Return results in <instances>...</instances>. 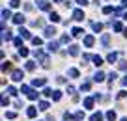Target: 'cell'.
Returning <instances> with one entry per match:
<instances>
[{
    "label": "cell",
    "instance_id": "obj_26",
    "mask_svg": "<svg viewBox=\"0 0 127 121\" xmlns=\"http://www.w3.org/2000/svg\"><path fill=\"white\" fill-rule=\"evenodd\" d=\"M93 63H95V65L99 67V65H103V60L99 58V56H93Z\"/></svg>",
    "mask_w": 127,
    "mask_h": 121
},
{
    "label": "cell",
    "instance_id": "obj_19",
    "mask_svg": "<svg viewBox=\"0 0 127 121\" xmlns=\"http://www.w3.org/2000/svg\"><path fill=\"white\" fill-rule=\"evenodd\" d=\"M36 69V63L34 62H26V71H34Z\"/></svg>",
    "mask_w": 127,
    "mask_h": 121
},
{
    "label": "cell",
    "instance_id": "obj_36",
    "mask_svg": "<svg viewBox=\"0 0 127 121\" xmlns=\"http://www.w3.org/2000/svg\"><path fill=\"white\" fill-rule=\"evenodd\" d=\"M108 78H110V86H112V82L116 80V73H110V76H108Z\"/></svg>",
    "mask_w": 127,
    "mask_h": 121
},
{
    "label": "cell",
    "instance_id": "obj_10",
    "mask_svg": "<svg viewBox=\"0 0 127 121\" xmlns=\"http://www.w3.org/2000/svg\"><path fill=\"white\" fill-rule=\"evenodd\" d=\"M26 97H28L30 101H36V99H38V91H34V89H30V91H28V95H26Z\"/></svg>",
    "mask_w": 127,
    "mask_h": 121
},
{
    "label": "cell",
    "instance_id": "obj_43",
    "mask_svg": "<svg viewBox=\"0 0 127 121\" xmlns=\"http://www.w3.org/2000/svg\"><path fill=\"white\" fill-rule=\"evenodd\" d=\"M122 84H123V86H127V75L123 76V80H122Z\"/></svg>",
    "mask_w": 127,
    "mask_h": 121
},
{
    "label": "cell",
    "instance_id": "obj_35",
    "mask_svg": "<svg viewBox=\"0 0 127 121\" xmlns=\"http://www.w3.org/2000/svg\"><path fill=\"white\" fill-rule=\"evenodd\" d=\"M58 49V43H51V45H49V50H56Z\"/></svg>",
    "mask_w": 127,
    "mask_h": 121
},
{
    "label": "cell",
    "instance_id": "obj_24",
    "mask_svg": "<svg viewBox=\"0 0 127 121\" xmlns=\"http://www.w3.org/2000/svg\"><path fill=\"white\" fill-rule=\"evenodd\" d=\"M52 93H54V91H52L51 88H45V89H43V95H45V97H52Z\"/></svg>",
    "mask_w": 127,
    "mask_h": 121
},
{
    "label": "cell",
    "instance_id": "obj_25",
    "mask_svg": "<svg viewBox=\"0 0 127 121\" xmlns=\"http://www.w3.org/2000/svg\"><path fill=\"white\" fill-rule=\"evenodd\" d=\"M21 35L24 39H30V32H28V30H24V28H21Z\"/></svg>",
    "mask_w": 127,
    "mask_h": 121
},
{
    "label": "cell",
    "instance_id": "obj_7",
    "mask_svg": "<svg viewBox=\"0 0 127 121\" xmlns=\"http://www.w3.org/2000/svg\"><path fill=\"white\" fill-rule=\"evenodd\" d=\"M13 21L17 22V24H22V22H24V15H21V13H17V15H15V19H13Z\"/></svg>",
    "mask_w": 127,
    "mask_h": 121
},
{
    "label": "cell",
    "instance_id": "obj_12",
    "mask_svg": "<svg viewBox=\"0 0 127 121\" xmlns=\"http://www.w3.org/2000/svg\"><path fill=\"white\" fill-rule=\"evenodd\" d=\"M54 34H56V30H54V28H45V35H47V37H52Z\"/></svg>",
    "mask_w": 127,
    "mask_h": 121
},
{
    "label": "cell",
    "instance_id": "obj_45",
    "mask_svg": "<svg viewBox=\"0 0 127 121\" xmlns=\"http://www.w3.org/2000/svg\"><path fill=\"white\" fill-rule=\"evenodd\" d=\"M123 35H125V37H127V28H125V30H123Z\"/></svg>",
    "mask_w": 127,
    "mask_h": 121
},
{
    "label": "cell",
    "instance_id": "obj_8",
    "mask_svg": "<svg viewBox=\"0 0 127 121\" xmlns=\"http://www.w3.org/2000/svg\"><path fill=\"white\" fill-rule=\"evenodd\" d=\"M106 60H108V62H110V63H114V62H116V60H118V54H116V52H110V54H108V56H106Z\"/></svg>",
    "mask_w": 127,
    "mask_h": 121
},
{
    "label": "cell",
    "instance_id": "obj_40",
    "mask_svg": "<svg viewBox=\"0 0 127 121\" xmlns=\"http://www.w3.org/2000/svg\"><path fill=\"white\" fill-rule=\"evenodd\" d=\"M8 103H9L8 97H2V106H8Z\"/></svg>",
    "mask_w": 127,
    "mask_h": 121
},
{
    "label": "cell",
    "instance_id": "obj_22",
    "mask_svg": "<svg viewBox=\"0 0 127 121\" xmlns=\"http://www.w3.org/2000/svg\"><path fill=\"white\" fill-rule=\"evenodd\" d=\"M92 28L95 30V32H101V30H103V24H99V22H93V24H92Z\"/></svg>",
    "mask_w": 127,
    "mask_h": 121
},
{
    "label": "cell",
    "instance_id": "obj_33",
    "mask_svg": "<svg viewBox=\"0 0 127 121\" xmlns=\"http://www.w3.org/2000/svg\"><path fill=\"white\" fill-rule=\"evenodd\" d=\"M19 54H21V56H28V50L22 47V49H19Z\"/></svg>",
    "mask_w": 127,
    "mask_h": 121
},
{
    "label": "cell",
    "instance_id": "obj_41",
    "mask_svg": "<svg viewBox=\"0 0 127 121\" xmlns=\"http://www.w3.org/2000/svg\"><path fill=\"white\" fill-rule=\"evenodd\" d=\"M15 45L21 47V45H22V39H21V37H17V39H15Z\"/></svg>",
    "mask_w": 127,
    "mask_h": 121
},
{
    "label": "cell",
    "instance_id": "obj_29",
    "mask_svg": "<svg viewBox=\"0 0 127 121\" xmlns=\"http://www.w3.org/2000/svg\"><path fill=\"white\" fill-rule=\"evenodd\" d=\"M82 34L84 32H82L81 28H73V35H82Z\"/></svg>",
    "mask_w": 127,
    "mask_h": 121
},
{
    "label": "cell",
    "instance_id": "obj_39",
    "mask_svg": "<svg viewBox=\"0 0 127 121\" xmlns=\"http://www.w3.org/2000/svg\"><path fill=\"white\" fill-rule=\"evenodd\" d=\"M118 67H120V69H127V62H120Z\"/></svg>",
    "mask_w": 127,
    "mask_h": 121
},
{
    "label": "cell",
    "instance_id": "obj_18",
    "mask_svg": "<svg viewBox=\"0 0 127 121\" xmlns=\"http://www.w3.org/2000/svg\"><path fill=\"white\" fill-rule=\"evenodd\" d=\"M84 45H86V47H92V45H93V37H92V35H88V37L84 39Z\"/></svg>",
    "mask_w": 127,
    "mask_h": 121
},
{
    "label": "cell",
    "instance_id": "obj_31",
    "mask_svg": "<svg viewBox=\"0 0 127 121\" xmlns=\"http://www.w3.org/2000/svg\"><path fill=\"white\" fill-rule=\"evenodd\" d=\"M101 41H103V45H108V43H110V37H108V35H103V39H101Z\"/></svg>",
    "mask_w": 127,
    "mask_h": 121
},
{
    "label": "cell",
    "instance_id": "obj_4",
    "mask_svg": "<svg viewBox=\"0 0 127 121\" xmlns=\"http://www.w3.org/2000/svg\"><path fill=\"white\" fill-rule=\"evenodd\" d=\"M36 114H38V110H36L34 106H28V110H26V116H28V117H36Z\"/></svg>",
    "mask_w": 127,
    "mask_h": 121
},
{
    "label": "cell",
    "instance_id": "obj_32",
    "mask_svg": "<svg viewBox=\"0 0 127 121\" xmlns=\"http://www.w3.org/2000/svg\"><path fill=\"white\" fill-rule=\"evenodd\" d=\"M2 17H4V21H6V19H9V17H11V13H9L8 9H4V11H2Z\"/></svg>",
    "mask_w": 127,
    "mask_h": 121
},
{
    "label": "cell",
    "instance_id": "obj_2",
    "mask_svg": "<svg viewBox=\"0 0 127 121\" xmlns=\"http://www.w3.org/2000/svg\"><path fill=\"white\" fill-rule=\"evenodd\" d=\"M73 19H75V21H82V19H84L82 9H75V11H73Z\"/></svg>",
    "mask_w": 127,
    "mask_h": 121
},
{
    "label": "cell",
    "instance_id": "obj_37",
    "mask_svg": "<svg viewBox=\"0 0 127 121\" xmlns=\"http://www.w3.org/2000/svg\"><path fill=\"white\" fill-rule=\"evenodd\" d=\"M19 4H21L19 0H11V8H19Z\"/></svg>",
    "mask_w": 127,
    "mask_h": 121
},
{
    "label": "cell",
    "instance_id": "obj_1",
    "mask_svg": "<svg viewBox=\"0 0 127 121\" xmlns=\"http://www.w3.org/2000/svg\"><path fill=\"white\" fill-rule=\"evenodd\" d=\"M22 78H24V73H22L21 69H15V71H13V75H11V80H15V82H21Z\"/></svg>",
    "mask_w": 127,
    "mask_h": 121
},
{
    "label": "cell",
    "instance_id": "obj_44",
    "mask_svg": "<svg viewBox=\"0 0 127 121\" xmlns=\"http://www.w3.org/2000/svg\"><path fill=\"white\" fill-rule=\"evenodd\" d=\"M77 2H79V4H82V6H86V4H88L86 0H77Z\"/></svg>",
    "mask_w": 127,
    "mask_h": 121
},
{
    "label": "cell",
    "instance_id": "obj_15",
    "mask_svg": "<svg viewBox=\"0 0 127 121\" xmlns=\"http://www.w3.org/2000/svg\"><path fill=\"white\" fill-rule=\"evenodd\" d=\"M69 54H71V56H77V54H79V47H77V45H73L71 49H69Z\"/></svg>",
    "mask_w": 127,
    "mask_h": 121
},
{
    "label": "cell",
    "instance_id": "obj_14",
    "mask_svg": "<svg viewBox=\"0 0 127 121\" xmlns=\"http://www.w3.org/2000/svg\"><path fill=\"white\" fill-rule=\"evenodd\" d=\"M2 71H11V63H9V62H4V63H2Z\"/></svg>",
    "mask_w": 127,
    "mask_h": 121
},
{
    "label": "cell",
    "instance_id": "obj_27",
    "mask_svg": "<svg viewBox=\"0 0 127 121\" xmlns=\"http://www.w3.org/2000/svg\"><path fill=\"white\" fill-rule=\"evenodd\" d=\"M6 117H8V119H15L17 114H15V112H6Z\"/></svg>",
    "mask_w": 127,
    "mask_h": 121
},
{
    "label": "cell",
    "instance_id": "obj_16",
    "mask_svg": "<svg viewBox=\"0 0 127 121\" xmlns=\"http://www.w3.org/2000/svg\"><path fill=\"white\" fill-rule=\"evenodd\" d=\"M62 99V91H58V89H56L54 93H52V101H60Z\"/></svg>",
    "mask_w": 127,
    "mask_h": 121
},
{
    "label": "cell",
    "instance_id": "obj_5",
    "mask_svg": "<svg viewBox=\"0 0 127 121\" xmlns=\"http://www.w3.org/2000/svg\"><path fill=\"white\" fill-rule=\"evenodd\" d=\"M93 101H95L93 97H88V99H84V106H86V108H92V106H93Z\"/></svg>",
    "mask_w": 127,
    "mask_h": 121
},
{
    "label": "cell",
    "instance_id": "obj_21",
    "mask_svg": "<svg viewBox=\"0 0 127 121\" xmlns=\"http://www.w3.org/2000/svg\"><path fill=\"white\" fill-rule=\"evenodd\" d=\"M39 110H49V103H47V101H41V103H39Z\"/></svg>",
    "mask_w": 127,
    "mask_h": 121
},
{
    "label": "cell",
    "instance_id": "obj_23",
    "mask_svg": "<svg viewBox=\"0 0 127 121\" xmlns=\"http://www.w3.org/2000/svg\"><path fill=\"white\" fill-rule=\"evenodd\" d=\"M73 119H75V121H82V119H84V114H82V112H77Z\"/></svg>",
    "mask_w": 127,
    "mask_h": 121
},
{
    "label": "cell",
    "instance_id": "obj_28",
    "mask_svg": "<svg viewBox=\"0 0 127 121\" xmlns=\"http://www.w3.org/2000/svg\"><path fill=\"white\" fill-rule=\"evenodd\" d=\"M8 93H9V95H17V89L13 88V86H9V88H8Z\"/></svg>",
    "mask_w": 127,
    "mask_h": 121
},
{
    "label": "cell",
    "instance_id": "obj_20",
    "mask_svg": "<svg viewBox=\"0 0 127 121\" xmlns=\"http://www.w3.org/2000/svg\"><path fill=\"white\" fill-rule=\"evenodd\" d=\"M49 19H51L52 22H58V21H60V15H58V13H51V17H49Z\"/></svg>",
    "mask_w": 127,
    "mask_h": 121
},
{
    "label": "cell",
    "instance_id": "obj_42",
    "mask_svg": "<svg viewBox=\"0 0 127 121\" xmlns=\"http://www.w3.org/2000/svg\"><path fill=\"white\" fill-rule=\"evenodd\" d=\"M125 95H127V91H120V93H118V99H123Z\"/></svg>",
    "mask_w": 127,
    "mask_h": 121
},
{
    "label": "cell",
    "instance_id": "obj_3",
    "mask_svg": "<svg viewBox=\"0 0 127 121\" xmlns=\"http://www.w3.org/2000/svg\"><path fill=\"white\" fill-rule=\"evenodd\" d=\"M32 86H36V88L38 86H45V78H34L32 80Z\"/></svg>",
    "mask_w": 127,
    "mask_h": 121
},
{
    "label": "cell",
    "instance_id": "obj_13",
    "mask_svg": "<svg viewBox=\"0 0 127 121\" xmlns=\"http://www.w3.org/2000/svg\"><path fill=\"white\" fill-rule=\"evenodd\" d=\"M39 8H41V9H49L51 6H49V2H47V0H39Z\"/></svg>",
    "mask_w": 127,
    "mask_h": 121
},
{
    "label": "cell",
    "instance_id": "obj_17",
    "mask_svg": "<svg viewBox=\"0 0 127 121\" xmlns=\"http://www.w3.org/2000/svg\"><path fill=\"white\" fill-rule=\"evenodd\" d=\"M67 75L71 76V78H77V76H79V71H77V69H69V71H67Z\"/></svg>",
    "mask_w": 127,
    "mask_h": 121
},
{
    "label": "cell",
    "instance_id": "obj_9",
    "mask_svg": "<svg viewBox=\"0 0 127 121\" xmlns=\"http://www.w3.org/2000/svg\"><path fill=\"white\" fill-rule=\"evenodd\" d=\"M93 80H95V82H103V80H105V75H103L101 71H99V73H95V76H93Z\"/></svg>",
    "mask_w": 127,
    "mask_h": 121
},
{
    "label": "cell",
    "instance_id": "obj_30",
    "mask_svg": "<svg viewBox=\"0 0 127 121\" xmlns=\"http://www.w3.org/2000/svg\"><path fill=\"white\" fill-rule=\"evenodd\" d=\"M114 30H116V32H122V30H123L122 22H116V24H114Z\"/></svg>",
    "mask_w": 127,
    "mask_h": 121
},
{
    "label": "cell",
    "instance_id": "obj_6",
    "mask_svg": "<svg viewBox=\"0 0 127 121\" xmlns=\"http://www.w3.org/2000/svg\"><path fill=\"white\" fill-rule=\"evenodd\" d=\"M90 119H92V121H103V114H101V112H95Z\"/></svg>",
    "mask_w": 127,
    "mask_h": 121
},
{
    "label": "cell",
    "instance_id": "obj_38",
    "mask_svg": "<svg viewBox=\"0 0 127 121\" xmlns=\"http://www.w3.org/2000/svg\"><path fill=\"white\" fill-rule=\"evenodd\" d=\"M32 43H34V45H41V39H39V37H34V39H32Z\"/></svg>",
    "mask_w": 127,
    "mask_h": 121
},
{
    "label": "cell",
    "instance_id": "obj_11",
    "mask_svg": "<svg viewBox=\"0 0 127 121\" xmlns=\"http://www.w3.org/2000/svg\"><path fill=\"white\" fill-rule=\"evenodd\" d=\"M106 119H108V121H116V112L108 110V112H106Z\"/></svg>",
    "mask_w": 127,
    "mask_h": 121
},
{
    "label": "cell",
    "instance_id": "obj_47",
    "mask_svg": "<svg viewBox=\"0 0 127 121\" xmlns=\"http://www.w3.org/2000/svg\"><path fill=\"white\" fill-rule=\"evenodd\" d=\"M125 19H127V15H125Z\"/></svg>",
    "mask_w": 127,
    "mask_h": 121
},
{
    "label": "cell",
    "instance_id": "obj_46",
    "mask_svg": "<svg viewBox=\"0 0 127 121\" xmlns=\"http://www.w3.org/2000/svg\"><path fill=\"white\" fill-rule=\"evenodd\" d=\"M122 121H127V117H123V119H122Z\"/></svg>",
    "mask_w": 127,
    "mask_h": 121
},
{
    "label": "cell",
    "instance_id": "obj_34",
    "mask_svg": "<svg viewBox=\"0 0 127 121\" xmlns=\"http://www.w3.org/2000/svg\"><path fill=\"white\" fill-rule=\"evenodd\" d=\"M90 86H92L90 82H84V84H82V91H88V89H90Z\"/></svg>",
    "mask_w": 127,
    "mask_h": 121
}]
</instances>
